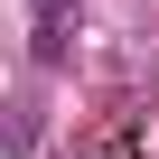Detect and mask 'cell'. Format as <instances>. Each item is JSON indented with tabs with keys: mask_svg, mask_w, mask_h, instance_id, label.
Listing matches in <instances>:
<instances>
[{
	"mask_svg": "<svg viewBox=\"0 0 159 159\" xmlns=\"http://www.w3.org/2000/svg\"><path fill=\"white\" fill-rule=\"evenodd\" d=\"M28 10H38V28H47V19H75V0H28Z\"/></svg>",
	"mask_w": 159,
	"mask_h": 159,
	"instance_id": "obj_1",
	"label": "cell"
}]
</instances>
